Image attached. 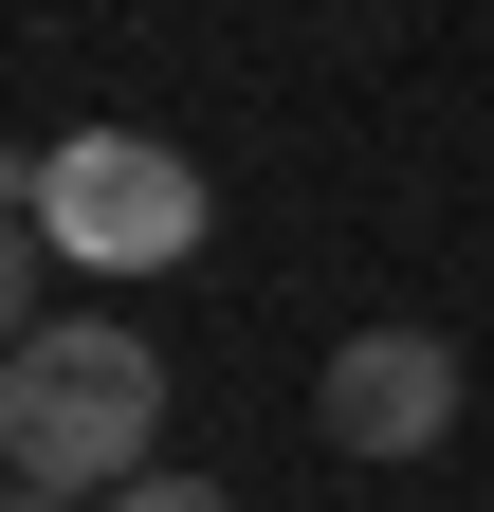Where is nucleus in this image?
<instances>
[{
    "mask_svg": "<svg viewBox=\"0 0 494 512\" xmlns=\"http://www.w3.org/2000/svg\"><path fill=\"white\" fill-rule=\"evenodd\" d=\"M0 458H19V494H129V476H165V348L110 330V311L19 330V366H0Z\"/></svg>",
    "mask_w": 494,
    "mask_h": 512,
    "instance_id": "obj_1",
    "label": "nucleus"
},
{
    "mask_svg": "<svg viewBox=\"0 0 494 512\" xmlns=\"http://www.w3.org/2000/svg\"><path fill=\"white\" fill-rule=\"evenodd\" d=\"M19 220L55 256H92V275H183L220 202H202V165L165 128H74V147H19Z\"/></svg>",
    "mask_w": 494,
    "mask_h": 512,
    "instance_id": "obj_2",
    "label": "nucleus"
},
{
    "mask_svg": "<svg viewBox=\"0 0 494 512\" xmlns=\"http://www.w3.org/2000/svg\"><path fill=\"white\" fill-rule=\"evenodd\" d=\"M312 439L330 458H440L458 439V348L440 330H348L312 366Z\"/></svg>",
    "mask_w": 494,
    "mask_h": 512,
    "instance_id": "obj_3",
    "label": "nucleus"
},
{
    "mask_svg": "<svg viewBox=\"0 0 494 512\" xmlns=\"http://www.w3.org/2000/svg\"><path fill=\"white\" fill-rule=\"evenodd\" d=\"M92 512H238L220 476H129V494H92Z\"/></svg>",
    "mask_w": 494,
    "mask_h": 512,
    "instance_id": "obj_4",
    "label": "nucleus"
},
{
    "mask_svg": "<svg viewBox=\"0 0 494 512\" xmlns=\"http://www.w3.org/2000/svg\"><path fill=\"white\" fill-rule=\"evenodd\" d=\"M19 512H92V494H19Z\"/></svg>",
    "mask_w": 494,
    "mask_h": 512,
    "instance_id": "obj_5",
    "label": "nucleus"
}]
</instances>
